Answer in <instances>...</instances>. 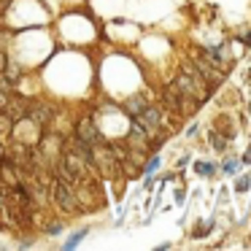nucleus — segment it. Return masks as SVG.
<instances>
[{"instance_id": "20e7f679", "label": "nucleus", "mask_w": 251, "mask_h": 251, "mask_svg": "<svg viewBox=\"0 0 251 251\" xmlns=\"http://www.w3.org/2000/svg\"><path fill=\"white\" fill-rule=\"evenodd\" d=\"M87 235H89V229H87V227H81V229H76V232H71V235L65 238V243H62V249H65V251L78 249V246L84 243V238H87Z\"/></svg>"}, {"instance_id": "9d476101", "label": "nucleus", "mask_w": 251, "mask_h": 251, "mask_svg": "<svg viewBox=\"0 0 251 251\" xmlns=\"http://www.w3.org/2000/svg\"><path fill=\"white\" fill-rule=\"evenodd\" d=\"M249 186H251L249 176H238V178H235V192H240V195H243V192H249Z\"/></svg>"}, {"instance_id": "6e6552de", "label": "nucleus", "mask_w": 251, "mask_h": 251, "mask_svg": "<svg viewBox=\"0 0 251 251\" xmlns=\"http://www.w3.org/2000/svg\"><path fill=\"white\" fill-rule=\"evenodd\" d=\"M240 165H243V162H240L238 157H227V159H224V165H222V173L224 176H238Z\"/></svg>"}, {"instance_id": "ddd939ff", "label": "nucleus", "mask_w": 251, "mask_h": 251, "mask_svg": "<svg viewBox=\"0 0 251 251\" xmlns=\"http://www.w3.org/2000/svg\"><path fill=\"white\" fill-rule=\"evenodd\" d=\"M8 100H11V92L0 89V111H6V108H8Z\"/></svg>"}, {"instance_id": "0eeeda50", "label": "nucleus", "mask_w": 251, "mask_h": 251, "mask_svg": "<svg viewBox=\"0 0 251 251\" xmlns=\"http://www.w3.org/2000/svg\"><path fill=\"white\" fill-rule=\"evenodd\" d=\"M216 168H219V165L205 162V159L195 162V173H197V176H202V178H213V176H216Z\"/></svg>"}, {"instance_id": "9b49d317", "label": "nucleus", "mask_w": 251, "mask_h": 251, "mask_svg": "<svg viewBox=\"0 0 251 251\" xmlns=\"http://www.w3.org/2000/svg\"><path fill=\"white\" fill-rule=\"evenodd\" d=\"M211 227H213V219H208V222L197 224L195 232H192V235H195V238H202V235H208V229H211Z\"/></svg>"}, {"instance_id": "dca6fc26", "label": "nucleus", "mask_w": 251, "mask_h": 251, "mask_svg": "<svg viewBox=\"0 0 251 251\" xmlns=\"http://www.w3.org/2000/svg\"><path fill=\"white\" fill-rule=\"evenodd\" d=\"M186 200V192L184 189H176V202H184Z\"/></svg>"}, {"instance_id": "4468645a", "label": "nucleus", "mask_w": 251, "mask_h": 251, "mask_svg": "<svg viewBox=\"0 0 251 251\" xmlns=\"http://www.w3.org/2000/svg\"><path fill=\"white\" fill-rule=\"evenodd\" d=\"M35 246V240L33 238H25V240H19V249H33Z\"/></svg>"}, {"instance_id": "f03ea898", "label": "nucleus", "mask_w": 251, "mask_h": 251, "mask_svg": "<svg viewBox=\"0 0 251 251\" xmlns=\"http://www.w3.org/2000/svg\"><path fill=\"white\" fill-rule=\"evenodd\" d=\"M27 119H33L35 125L46 127L51 122V116H54V105L51 103H44V100H27Z\"/></svg>"}, {"instance_id": "f8f14e48", "label": "nucleus", "mask_w": 251, "mask_h": 251, "mask_svg": "<svg viewBox=\"0 0 251 251\" xmlns=\"http://www.w3.org/2000/svg\"><path fill=\"white\" fill-rule=\"evenodd\" d=\"M46 235H49V238H57V235H62V224H60V222L49 224V229H46Z\"/></svg>"}, {"instance_id": "7ed1b4c3", "label": "nucleus", "mask_w": 251, "mask_h": 251, "mask_svg": "<svg viewBox=\"0 0 251 251\" xmlns=\"http://www.w3.org/2000/svg\"><path fill=\"white\" fill-rule=\"evenodd\" d=\"M76 138H81L84 143H89V146H98V143H103V138H100V130L98 125H95L89 116H84L81 122L76 125V132H73Z\"/></svg>"}, {"instance_id": "39448f33", "label": "nucleus", "mask_w": 251, "mask_h": 251, "mask_svg": "<svg viewBox=\"0 0 251 251\" xmlns=\"http://www.w3.org/2000/svg\"><path fill=\"white\" fill-rule=\"evenodd\" d=\"M208 143H211L213 151H227L229 138L224 135V132H219V130H211V135H208Z\"/></svg>"}, {"instance_id": "f3484780", "label": "nucleus", "mask_w": 251, "mask_h": 251, "mask_svg": "<svg viewBox=\"0 0 251 251\" xmlns=\"http://www.w3.org/2000/svg\"><path fill=\"white\" fill-rule=\"evenodd\" d=\"M240 162H243V165H251V146H249V151H246L243 157H240Z\"/></svg>"}, {"instance_id": "2eb2a0df", "label": "nucleus", "mask_w": 251, "mask_h": 251, "mask_svg": "<svg viewBox=\"0 0 251 251\" xmlns=\"http://www.w3.org/2000/svg\"><path fill=\"white\" fill-rule=\"evenodd\" d=\"M197 130H200L197 125H189V127H186V138H195V135H197Z\"/></svg>"}, {"instance_id": "1a4fd4ad", "label": "nucleus", "mask_w": 251, "mask_h": 251, "mask_svg": "<svg viewBox=\"0 0 251 251\" xmlns=\"http://www.w3.org/2000/svg\"><path fill=\"white\" fill-rule=\"evenodd\" d=\"M159 165H162V159H159V154H154V157L143 165V176H154L159 170Z\"/></svg>"}, {"instance_id": "423d86ee", "label": "nucleus", "mask_w": 251, "mask_h": 251, "mask_svg": "<svg viewBox=\"0 0 251 251\" xmlns=\"http://www.w3.org/2000/svg\"><path fill=\"white\" fill-rule=\"evenodd\" d=\"M146 105H149V103L141 98V95H138V98H130V100H127V103L122 105V108H125V114H127V116H138L143 108H146Z\"/></svg>"}, {"instance_id": "f257e3e1", "label": "nucleus", "mask_w": 251, "mask_h": 251, "mask_svg": "<svg viewBox=\"0 0 251 251\" xmlns=\"http://www.w3.org/2000/svg\"><path fill=\"white\" fill-rule=\"evenodd\" d=\"M49 189H51V197H54V205L60 208L62 213H78L81 211V200H78V192L73 184H68V181H62L54 176Z\"/></svg>"}]
</instances>
